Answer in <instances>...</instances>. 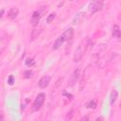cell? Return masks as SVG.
<instances>
[{
	"instance_id": "cell-6",
	"label": "cell",
	"mask_w": 121,
	"mask_h": 121,
	"mask_svg": "<svg viewBox=\"0 0 121 121\" xmlns=\"http://www.w3.org/2000/svg\"><path fill=\"white\" fill-rule=\"evenodd\" d=\"M64 42H66V41H65V39H64L63 35H62V34H61V35H60V36L57 38V40L55 41L54 44H53V49H54V50L59 49V48L63 44V43H64Z\"/></svg>"
},
{
	"instance_id": "cell-18",
	"label": "cell",
	"mask_w": 121,
	"mask_h": 121,
	"mask_svg": "<svg viewBox=\"0 0 121 121\" xmlns=\"http://www.w3.org/2000/svg\"><path fill=\"white\" fill-rule=\"evenodd\" d=\"M13 81H14V78H13V76H9V79H8L9 84V85H12V84H13Z\"/></svg>"
},
{
	"instance_id": "cell-21",
	"label": "cell",
	"mask_w": 121,
	"mask_h": 121,
	"mask_svg": "<svg viewBox=\"0 0 121 121\" xmlns=\"http://www.w3.org/2000/svg\"><path fill=\"white\" fill-rule=\"evenodd\" d=\"M3 16H4V9H2V10H1V19L3 18Z\"/></svg>"
},
{
	"instance_id": "cell-15",
	"label": "cell",
	"mask_w": 121,
	"mask_h": 121,
	"mask_svg": "<svg viewBox=\"0 0 121 121\" xmlns=\"http://www.w3.org/2000/svg\"><path fill=\"white\" fill-rule=\"evenodd\" d=\"M24 75H25V78H31L33 76V72L31 70H27V71H25L24 72Z\"/></svg>"
},
{
	"instance_id": "cell-13",
	"label": "cell",
	"mask_w": 121,
	"mask_h": 121,
	"mask_svg": "<svg viewBox=\"0 0 121 121\" xmlns=\"http://www.w3.org/2000/svg\"><path fill=\"white\" fill-rule=\"evenodd\" d=\"M41 32H42V29H41V28H34V29L31 31V38H32V39L37 38V37L41 34Z\"/></svg>"
},
{
	"instance_id": "cell-3",
	"label": "cell",
	"mask_w": 121,
	"mask_h": 121,
	"mask_svg": "<svg viewBox=\"0 0 121 121\" xmlns=\"http://www.w3.org/2000/svg\"><path fill=\"white\" fill-rule=\"evenodd\" d=\"M102 4H103V0H93L92 3L90 4L89 10L91 11V13H95L102 8Z\"/></svg>"
},
{
	"instance_id": "cell-22",
	"label": "cell",
	"mask_w": 121,
	"mask_h": 121,
	"mask_svg": "<svg viewBox=\"0 0 121 121\" xmlns=\"http://www.w3.org/2000/svg\"><path fill=\"white\" fill-rule=\"evenodd\" d=\"M89 119V117H82L81 118V120H88Z\"/></svg>"
},
{
	"instance_id": "cell-12",
	"label": "cell",
	"mask_w": 121,
	"mask_h": 121,
	"mask_svg": "<svg viewBox=\"0 0 121 121\" xmlns=\"http://www.w3.org/2000/svg\"><path fill=\"white\" fill-rule=\"evenodd\" d=\"M84 15H85L84 12H79V13H78V15H76V17H75V19H74V24H79V23L83 20Z\"/></svg>"
},
{
	"instance_id": "cell-8",
	"label": "cell",
	"mask_w": 121,
	"mask_h": 121,
	"mask_svg": "<svg viewBox=\"0 0 121 121\" xmlns=\"http://www.w3.org/2000/svg\"><path fill=\"white\" fill-rule=\"evenodd\" d=\"M18 13H19V9H18V8H11L10 9H9V11L8 12V18H9V19H15L16 17H17V15H18Z\"/></svg>"
},
{
	"instance_id": "cell-2",
	"label": "cell",
	"mask_w": 121,
	"mask_h": 121,
	"mask_svg": "<svg viewBox=\"0 0 121 121\" xmlns=\"http://www.w3.org/2000/svg\"><path fill=\"white\" fill-rule=\"evenodd\" d=\"M44 99H45V95L43 93L38 94V95L36 96V98H35V100L33 102V105H32L33 111H39L42 108V106L43 105Z\"/></svg>"
},
{
	"instance_id": "cell-11",
	"label": "cell",
	"mask_w": 121,
	"mask_h": 121,
	"mask_svg": "<svg viewBox=\"0 0 121 121\" xmlns=\"http://www.w3.org/2000/svg\"><path fill=\"white\" fill-rule=\"evenodd\" d=\"M117 96H118V92L116 90H112L111 95H110V102H111V104H113L116 101Z\"/></svg>"
},
{
	"instance_id": "cell-14",
	"label": "cell",
	"mask_w": 121,
	"mask_h": 121,
	"mask_svg": "<svg viewBox=\"0 0 121 121\" xmlns=\"http://www.w3.org/2000/svg\"><path fill=\"white\" fill-rule=\"evenodd\" d=\"M55 17H56V13H50L48 16H47V18H46V23L47 24H50L54 19H55Z\"/></svg>"
},
{
	"instance_id": "cell-20",
	"label": "cell",
	"mask_w": 121,
	"mask_h": 121,
	"mask_svg": "<svg viewBox=\"0 0 121 121\" xmlns=\"http://www.w3.org/2000/svg\"><path fill=\"white\" fill-rule=\"evenodd\" d=\"M73 112H74V111H73V110H72V111H70V112H68L69 114H67V117H68L69 119H71V118H72V116H73V114H74Z\"/></svg>"
},
{
	"instance_id": "cell-9",
	"label": "cell",
	"mask_w": 121,
	"mask_h": 121,
	"mask_svg": "<svg viewBox=\"0 0 121 121\" xmlns=\"http://www.w3.org/2000/svg\"><path fill=\"white\" fill-rule=\"evenodd\" d=\"M43 13L42 12H40V11H35L33 14H32V23H33V25L35 26V25H37L38 24V22H39V20H40V18L43 16L42 15Z\"/></svg>"
},
{
	"instance_id": "cell-19",
	"label": "cell",
	"mask_w": 121,
	"mask_h": 121,
	"mask_svg": "<svg viewBox=\"0 0 121 121\" xmlns=\"http://www.w3.org/2000/svg\"><path fill=\"white\" fill-rule=\"evenodd\" d=\"M62 80H63V78H59V79H58V81L56 82V87H58L60 84H61Z\"/></svg>"
},
{
	"instance_id": "cell-10",
	"label": "cell",
	"mask_w": 121,
	"mask_h": 121,
	"mask_svg": "<svg viewBox=\"0 0 121 121\" xmlns=\"http://www.w3.org/2000/svg\"><path fill=\"white\" fill-rule=\"evenodd\" d=\"M112 34L113 37H116L118 39L121 38V30H120V28H119V26L117 25H114L112 26Z\"/></svg>"
},
{
	"instance_id": "cell-5",
	"label": "cell",
	"mask_w": 121,
	"mask_h": 121,
	"mask_svg": "<svg viewBox=\"0 0 121 121\" xmlns=\"http://www.w3.org/2000/svg\"><path fill=\"white\" fill-rule=\"evenodd\" d=\"M50 79H51V78L49 77V76H43L40 80H39V87L41 88V89H45L47 86H48V84H49V82H50Z\"/></svg>"
},
{
	"instance_id": "cell-17",
	"label": "cell",
	"mask_w": 121,
	"mask_h": 121,
	"mask_svg": "<svg viewBox=\"0 0 121 121\" xmlns=\"http://www.w3.org/2000/svg\"><path fill=\"white\" fill-rule=\"evenodd\" d=\"M26 64L27 66H30V65H33V64H34V60H33L32 59H30V58H28V59H26Z\"/></svg>"
},
{
	"instance_id": "cell-24",
	"label": "cell",
	"mask_w": 121,
	"mask_h": 121,
	"mask_svg": "<svg viewBox=\"0 0 121 121\" xmlns=\"http://www.w3.org/2000/svg\"><path fill=\"white\" fill-rule=\"evenodd\" d=\"M70 1H74V0H70Z\"/></svg>"
},
{
	"instance_id": "cell-7",
	"label": "cell",
	"mask_w": 121,
	"mask_h": 121,
	"mask_svg": "<svg viewBox=\"0 0 121 121\" xmlns=\"http://www.w3.org/2000/svg\"><path fill=\"white\" fill-rule=\"evenodd\" d=\"M65 41H70L72 38H73V35H74V29L72 27H68L66 30H64V32L62 33Z\"/></svg>"
},
{
	"instance_id": "cell-1",
	"label": "cell",
	"mask_w": 121,
	"mask_h": 121,
	"mask_svg": "<svg viewBox=\"0 0 121 121\" xmlns=\"http://www.w3.org/2000/svg\"><path fill=\"white\" fill-rule=\"evenodd\" d=\"M85 50H86V43H79L78 46L77 47L75 53H74L73 61H74V62H78V61L82 59V57H83V55H84V53H85Z\"/></svg>"
},
{
	"instance_id": "cell-23",
	"label": "cell",
	"mask_w": 121,
	"mask_h": 121,
	"mask_svg": "<svg viewBox=\"0 0 121 121\" xmlns=\"http://www.w3.org/2000/svg\"><path fill=\"white\" fill-rule=\"evenodd\" d=\"M103 119V117H98V118H96L95 120H102Z\"/></svg>"
},
{
	"instance_id": "cell-4",
	"label": "cell",
	"mask_w": 121,
	"mask_h": 121,
	"mask_svg": "<svg viewBox=\"0 0 121 121\" xmlns=\"http://www.w3.org/2000/svg\"><path fill=\"white\" fill-rule=\"evenodd\" d=\"M79 76H80V69L79 68H77L74 70V72L72 73L71 75V78H70V81H69V85L70 86H73L79 78Z\"/></svg>"
},
{
	"instance_id": "cell-16",
	"label": "cell",
	"mask_w": 121,
	"mask_h": 121,
	"mask_svg": "<svg viewBox=\"0 0 121 121\" xmlns=\"http://www.w3.org/2000/svg\"><path fill=\"white\" fill-rule=\"evenodd\" d=\"M95 106H96V104H95V102L94 100L90 101V102H89V103L86 105V107H87V108H92V109L95 108Z\"/></svg>"
}]
</instances>
